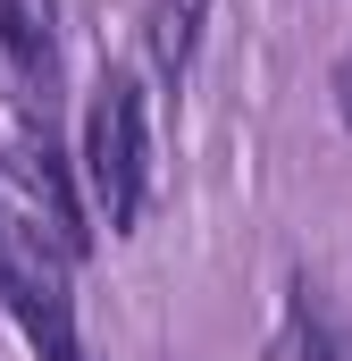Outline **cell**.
I'll return each mask as SVG.
<instances>
[{
	"mask_svg": "<svg viewBox=\"0 0 352 361\" xmlns=\"http://www.w3.org/2000/svg\"><path fill=\"white\" fill-rule=\"evenodd\" d=\"M302 361H352V336H319V328H302Z\"/></svg>",
	"mask_w": 352,
	"mask_h": 361,
	"instance_id": "obj_6",
	"label": "cell"
},
{
	"mask_svg": "<svg viewBox=\"0 0 352 361\" xmlns=\"http://www.w3.org/2000/svg\"><path fill=\"white\" fill-rule=\"evenodd\" d=\"M84 185H92V210L126 235L143 219V193H151V126H143V85L126 68H109L92 85L84 109Z\"/></svg>",
	"mask_w": 352,
	"mask_h": 361,
	"instance_id": "obj_1",
	"label": "cell"
},
{
	"mask_svg": "<svg viewBox=\"0 0 352 361\" xmlns=\"http://www.w3.org/2000/svg\"><path fill=\"white\" fill-rule=\"evenodd\" d=\"M0 294H8L17 328L34 336L42 361H84V345H76V311H68V286H59V261L42 252V227H8V219H0Z\"/></svg>",
	"mask_w": 352,
	"mask_h": 361,
	"instance_id": "obj_2",
	"label": "cell"
},
{
	"mask_svg": "<svg viewBox=\"0 0 352 361\" xmlns=\"http://www.w3.org/2000/svg\"><path fill=\"white\" fill-rule=\"evenodd\" d=\"M8 169L34 185V202L51 210V244H59V252H84V210H76L68 169H59V152H51L42 126H8Z\"/></svg>",
	"mask_w": 352,
	"mask_h": 361,
	"instance_id": "obj_3",
	"label": "cell"
},
{
	"mask_svg": "<svg viewBox=\"0 0 352 361\" xmlns=\"http://www.w3.org/2000/svg\"><path fill=\"white\" fill-rule=\"evenodd\" d=\"M336 92H344V126H352V59H344V76H336Z\"/></svg>",
	"mask_w": 352,
	"mask_h": 361,
	"instance_id": "obj_7",
	"label": "cell"
},
{
	"mask_svg": "<svg viewBox=\"0 0 352 361\" xmlns=\"http://www.w3.org/2000/svg\"><path fill=\"white\" fill-rule=\"evenodd\" d=\"M0 51L25 85L51 92V76H59V8L51 0H0Z\"/></svg>",
	"mask_w": 352,
	"mask_h": 361,
	"instance_id": "obj_4",
	"label": "cell"
},
{
	"mask_svg": "<svg viewBox=\"0 0 352 361\" xmlns=\"http://www.w3.org/2000/svg\"><path fill=\"white\" fill-rule=\"evenodd\" d=\"M201 8H210V0H160V8H151V51H160V68H168V76H184V68H193Z\"/></svg>",
	"mask_w": 352,
	"mask_h": 361,
	"instance_id": "obj_5",
	"label": "cell"
}]
</instances>
